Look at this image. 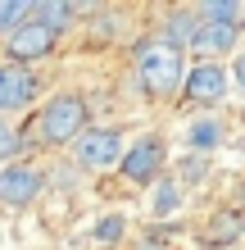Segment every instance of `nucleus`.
<instances>
[{
  "label": "nucleus",
  "instance_id": "nucleus-1",
  "mask_svg": "<svg viewBox=\"0 0 245 250\" xmlns=\"http://www.w3.org/2000/svg\"><path fill=\"white\" fill-rule=\"evenodd\" d=\"M186 60L182 50H172L168 41H141L136 46V82L150 100H172L182 91Z\"/></svg>",
  "mask_w": 245,
  "mask_h": 250
},
{
  "label": "nucleus",
  "instance_id": "nucleus-2",
  "mask_svg": "<svg viewBox=\"0 0 245 250\" xmlns=\"http://www.w3.org/2000/svg\"><path fill=\"white\" fill-rule=\"evenodd\" d=\"M82 132H86V100L77 91L50 96L46 109H41V141L64 146V141H77Z\"/></svg>",
  "mask_w": 245,
  "mask_h": 250
},
{
  "label": "nucleus",
  "instance_id": "nucleus-3",
  "mask_svg": "<svg viewBox=\"0 0 245 250\" xmlns=\"http://www.w3.org/2000/svg\"><path fill=\"white\" fill-rule=\"evenodd\" d=\"M123 155V132L118 127H91L73 141V159L82 168H109Z\"/></svg>",
  "mask_w": 245,
  "mask_h": 250
},
{
  "label": "nucleus",
  "instance_id": "nucleus-4",
  "mask_svg": "<svg viewBox=\"0 0 245 250\" xmlns=\"http://www.w3.org/2000/svg\"><path fill=\"white\" fill-rule=\"evenodd\" d=\"M41 191H46V178H41L37 164L0 168V205H5V209H23V205H32Z\"/></svg>",
  "mask_w": 245,
  "mask_h": 250
},
{
  "label": "nucleus",
  "instance_id": "nucleus-5",
  "mask_svg": "<svg viewBox=\"0 0 245 250\" xmlns=\"http://www.w3.org/2000/svg\"><path fill=\"white\" fill-rule=\"evenodd\" d=\"M55 41H59V32L46 23H37L32 14H27V23H19L9 32V60L14 64H27V60H46V55L55 50Z\"/></svg>",
  "mask_w": 245,
  "mask_h": 250
},
{
  "label": "nucleus",
  "instance_id": "nucleus-6",
  "mask_svg": "<svg viewBox=\"0 0 245 250\" xmlns=\"http://www.w3.org/2000/svg\"><path fill=\"white\" fill-rule=\"evenodd\" d=\"M118 159H123V178L146 187V182H154L164 173V141L159 137H141L136 146H127V155H118Z\"/></svg>",
  "mask_w": 245,
  "mask_h": 250
},
{
  "label": "nucleus",
  "instance_id": "nucleus-7",
  "mask_svg": "<svg viewBox=\"0 0 245 250\" xmlns=\"http://www.w3.org/2000/svg\"><path fill=\"white\" fill-rule=\"evenodd\" d=\"M182 96L195 100V105H223L227 100V68L218 64H200L182 78Z\"/></svg>",
  "mask_w": 245,
  "mask_h": 250
},
{
  "label": "nucleus",
  "instance_id": "nucleus-8",
  "mask_svg": "<svg viewBox=\"0 0 245 250\" xmlns=\"http://www.w3.org/2000/svg\"><path fill=\"white\" fill-rule=\"evenodd\" d=\"M37 96V78L27 64H5L0 68V114H14V109H27Z\"/></svg>",
  "mask_w": 245,
  "mask_h": 250
},
{
  "label": "nucleus",
  "instance_id": "nucleus-9",
  "mask_svg": "<svg viewBox=\"0 0 245 250\" xmlns=\"http://www.w3.org/2000/svg\"><path fill=\"white\" fill-rule=\"evenodd\" d=\"M241 27L236 23H200V32L191 37V50L200 55V60H213V55H227L236 46Z\"/></svg>",
  "mask_w": 245,
  "mask_h": 250
},
{
  "label": "nucleus",
  "instance_id": "nucleus-10",
  "mask_svg": "<svg viewBox=\"0 0 245 250\" xmlns=\"http://www.w3.org/2000/svg\"><path fill=\"white\" fill-rule=\"evenodd\" d=\"M195 32H200V14H195V9H172V14H168V27H164L159 41H168L172 50H182V46H191Z\"/></svg>",
  "mask_w": 245,
  "mask_h": 250
},
{
  "label": "nucleus",
  "instance_id": "nucleus-11",
  "mask_svg": "<svg viewBox=\"0 0 245 250\" xmlns=\"http://www.w3.org/2000/svg\"><path fill=\"white\" fill-rule=\"evenodd\" d=\"M236 232H241V214L236 209H218L213 223H209V232H205V241L209 246H227V241H236Z\"/></svg>",
  "mask_w": 245,
  "mask_h": 250
},
{
  "label": "nucleus",
  "instance_id": "nucleus-12",
  "mask_svg": "<svg viewBox=\"0 0 245 250\" xmlns=\"http://www.w3.org/2000/svg\"><path fill=\"white\" fill-rule=\"evenodd\" d=\"M186 141H191L195 155H205V150H213V146L223 141V123H218V119H200V123H191Z\"/></svg>",
  "mask_w": 245,
  "mask_h": 250
},
{
  "label": "nucleus",
  "instance_id": "nucleus-13",
  "mask_svg": "<svg viewBox=\"0 0 245 250\" xmlns=\"http://www.w3.org/2000/svg\"><path fill=\"white\" fill-rule=\"evenodd\" d=\"M77 14V5H64V0H46V5H32V19L37 23H46V27H55V32H59V27L68 23Z\"/></svg>",
  "mask_w": 245,
  "mask_h": 250
},
{
  "label": "nucleus",
  "instance_id": "nucleus-14",
  "mask_svg": "<svg viewBox=\"0 0 245 250\" xmlns=\"http://www.w3.org/2000/svg\"><path fill=\"white\" fill-rule=\"evenodd\" d=\"M195 14L200 23H241V5H232V0H205Z\"/></svg>",
  "mask_w": 245,
  "mask_h": 250
},
{
  "label": "nucleus",
  "instance_id": "nucleus-15",
  "mask_svg": "<svg viewBox=\"0 0 245 250\" xmlns=\"http://www.w3.org/2000/svg\"><path fill=\"white\" fill-rule=\"evenodd\" d=\"M177 196H182V191H177V182H154V196H150V209L154 214H177Z\"/></svg>",
  "mask_w": 245,
  "mask_h": 250
},
{
  "label": "nucleus",
  "instance_id": "nucleus-16",
  "mask_svg": "<svg viewBox=\"0 0 245 250\" xmlns=\"http://www.w3.org/2000/svg\"><path fill=\"white\" fill-rule=\"evenodd\" d=\"M27 14L32 5H23V0H0V32H14L19 23H27Z\"/></svg>",
  "mask_w": 245,
  "mask_h": 250
},
{
  "label": "nucleus",
  "instance_id": "nucleus-17",
  "mask_svg": "<svg viewBox=\"0 0 245 250\" xmlns=\"http://www.w3.org/2000/svg\"><path fill=\"white\" fill-rule=\"evenodd\" d=\"M177 168H182V182H191V187H195V182H205V178H209V155H186Z\"/></svg>",
  "mask_w": 245,
  "mask_h": 250
},
{
  "label": "nucleus",
  "instance_id": "nucleus-18",
  "mask_svg": "<svg viewBox=\"0 0 245 250\" xmlns=\"http://www.w3.org/2000/svg\"><path fill=\"white\" fill-rule=\"evenodd\" d=\"M118 237H123V218H100L95 223V241L100 246H113Z\"/></svg>",
  "mask_w": 245,
  "mask_h": 250
},
{
  "label": "nucleus",
  "instance_id": "nucleus-19",
  "mask_svg": "<svg viewBox=\"0 0 245 250\" xmlns=\"http://www.w3.org/2000/svg\"><path fill=\"white\" fill-rule=\"evenodd\" d=\"M14 150H19V132H14L5 119H0V159H9Z\"/></svg>",
  "mask_w": 245,
  "mask_h": 250
},
{
  "label": "nucleus",
  "instance_id": "nucleus-20",
  "mask_svg": "<svg viewBox=\"0 0 245 250\" xmlns=\"http://www.w3.org/2000/svg\"><path fill=\"white\" fill-rule=\"evenodd\" d=\"M136 250H168V241H159V237H146V241H141Z\"/></svg>",
  "mask_w": 245,
  "mask_h": 250
},
{
  "label": "nucleus",
  "instance_id": "nucleus-21",
  "mask_svg": "<svg viewBox=\"0 0 245 250\" xmlns=\"http://www.w3.org/2000/svg\"><path fill=\"white\" fill-rule=\"evenodd\" d=\"M236 86L245 91V55H236Z\"/></svg>",
  "mask_w": 245,
  "mask_h": 250
},
{
  "label": "nucleus",
  "instance_id": "nucleus-22",
  "mask_svg": "<svg viewBox=\"0 0 245 250\" xmlns=\"http://www.w3.org/2000/svg\"><path fill=\"white\" fill-rule=\"evenodd\" d=\"M236 27H245V5H241V23H236Z\"/></svg>",
  "mask_w": 245,
  "mask_h": 250
}]
</instances>
